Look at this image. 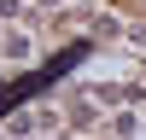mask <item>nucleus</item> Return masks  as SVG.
I'll return each mask as SVG.
<instances>
[{
    "mask_svg": "<svg viewBox=\"0 0 146 140\" xmlns=\"http://www.w3.org/2000/svg\"><path fill=\"white\" fill-rule=\"evenodd\" d=\"M82 53H88V41H76V47H70V53H64V58H53V64H47L41 76H29V82H6V88H0V117H6L12 105H23V99H29V93H41V88H53V82L64 76V70L76 64Z\"/></svg>",
    "mask_w": 146,
    "mask_h": 140,
    "instance_id": "f257e3e1",
    "label": "nucleus"
}]
</instances>
